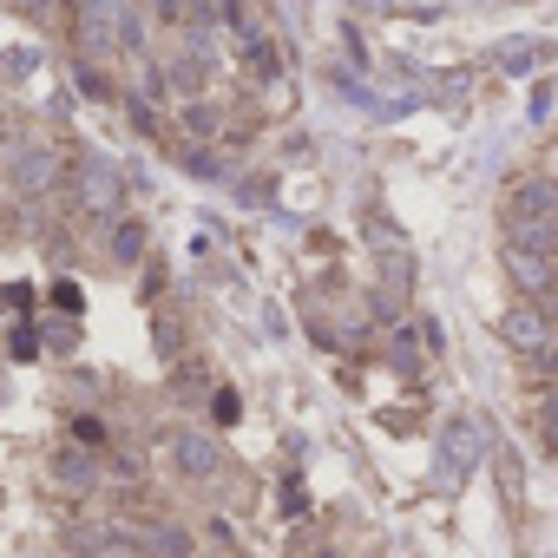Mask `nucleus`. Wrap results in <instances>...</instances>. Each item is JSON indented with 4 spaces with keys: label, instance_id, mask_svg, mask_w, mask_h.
I'll return each mask as SVG.
<instances>
[{
    "label": "nucleus",
    "instance_id": "1",
    "mask_svg": "<svg viewBox=\"0 0 558 558\" xmlns=\"http://www.w3.org/2000/svg\"><path fill=\"white\" fill-rule=\"evenodd\" d=\"M73 47L86 60L138 53L145 47V21H138L132 0H80V8H73Z\"/></svg>",
    "mask_w": 558,
    "mask_h": 558
},
{
    "label": "nucleus",
    "instance_id": "2",
    "mask_svg": "<svg viewBox=\"0 0 558 558\" xmlns=\"http://www.w3.org/2000/svg\"><path fill=\"white\" fill-rule=\"evenodd\" d=\"M499 263H506V276H512V290H519L525 303H538V296H551V290H558V256H545V250L506 243V250H499Z\"/></svg>",
    "mask_w": 558,
    "mask_h": 558
},
{
    "label": "nucleus",
    "instance_id": "3",
    "mask_svg": "<svg viewBox=\"0 0 558 558\" xmlns=\"http://www.w3.org/2000/svg\"><path fill=\"white\" fill-rule=\"evenodd\" d=\"M551 329H558V323H551L545 303H512V310L499 316V342L519 349V355H545V349H551Z\"/></svg>",
    "mask_w": 558,
    "mask_h": 558
},
{
    "label": "nucleus",
    "instance_id": "4",
    "mask_svg": "<svg viewBox=\"0 0 558 558\" xmlns=\"http://www.w3.org/2000/svg\"><path fill=\"white\" fill-rule=\"evenodd\" d=\"M171 460H178L184 480H217V473H223V447H217L210 434H197V427H184V434L171 440Z\"/></svg>",
    "mask_w": 558,
    "mask_h": 558
},
{
    "label": "nucleus",
    "instance_id": "5",
    "mask_svg": "<svg viewBox=\"0 0 558 558\" xmlns=\"http://www.w3.org/2000/svg\"><path fill=\"white\" fill-rule=\"evenodd\" d=\"M73 171H80V210H93V217L119 210V171L106 158H80Z\"/></svg>",
    "mask_w": 558,
    "mask_h": 558
},
{
    "label": "nucleus",
    "instance_id": "6",
    "mask_svg": "<svg viewBox=\"0 0 558 558\" xmlns=\"http://www.w3.org/2000/svg\"><path fill=\"white\" fill-rule=\"evenodd\" d=\"M473 460H480V421H453V434L440 440V480L453 486Z\"/></svg>",
    "mask_w": 558,
    "mask_h": 558
},
{
    "label": "nucleus",
    "instance_id": "7",
    "mask_svg": "<svg viewBox=\"0 0 558 558\" xmlns=\"http://www.w3.org/2000/svg\"><path fill=\"white\" fill-rule=\"evenodd\" d=\"M8 171H14V184H21V191H47V184L60 178V158H53L47 145H21Z\"/></svg>",
    "mask_w": 558,
    "mask_h": 558
},
{
    "label": "nucleus",
    "instance_id": "8",
    "mask_svg": "<svg viewBox=\"0 0 558 558\" xmlns=\"http://www.w3.org/2000/svg\"><path fill=\"white\" fill-rule=\"evenodd\" d=\"M145 551H151V558H191V532H178V525H145Z\"/></svg>",
    "mask_w": 558,
    "mask_h": 558
},
{
    "label": "nucleus",
    "instance_id": "9",
    "mask_svg": "<svg viewBox=\"0 0 558 558\" xmlns=\"http://www.w3.org/2000/svg\"><path fill=\"white\" fill-rule=\"evenodd\" d=\"M184 138H217V106L210 99H184Z\"/></svg>",
    "mask_w": 558,
    "mask_h": 558
},
{
    "label": "nucleus",
    "instance_id": "10",
    "mask_svg": "<svg viewBox=\"0 0 558 558\" xmlns=\"http://www.w3.org/2000/svg\"><path fill=\"white\" fill-rule=\"evenodd\" d=\"M112 256H119V263H138V256H145V223H138V217H119V230H112Z\"/></svg>",
    "mask_w": 558,
    "mask_h": 558
},
{
    "label": "nucleus",
    "instance_id": "11",
    "mask_svg": "<svg viewBox=\"0 0 558 558\" xmlns=\"http://www.w3.org/2000/svg\"><path fill=\"white\" fill-rule=\"evenodd\" d=\"M538 440H545V453H558V395H551L545 414H538Z\"/></svg>",
    "mask_w": 558,
    "mask_h": 558
},
{
    "label": "nucleus",
    "instance_id": "12",
    "mask_svg": "<svg viewBox=\"0 0 558 558\" xmlns=\"http://www.w3.org/2000/svg\"><path fill=\"white\" fill-rule=\"evenodd\" d=\"M60 480H80V486H86V480H93V460H86V453H60Z\"/></svg>",
    "mask_w": 558,
    "mask_h": 558
},
{
    "label": "nucleus",
    "instance_id": "13",
    "mask_svg": "<svg viewBox=\"0 0 558 558\" xmlns=\"http://www.w3.org/2000/svg\"><path fill=\"white\" fill-rule=\"evenodd\" d=\"M34 66H40L34 53H8V60H0V73H8V80H34Z\"/></svg>",
    "mask_w": 558,
    "mask_h": 558
},
{
    "label": "nucleus",
    "instance_id": "14",
    "mask_svg": "<svg viewBox=\"0 0 558 558\" xmlns=\"http://www.w3.org/2000/svg\"><path fill=\"white\" fill-rule=\"evenodd\" d=\"M210 414H217V421H223V427H230V421H236V414H243V401H236V395H230V388H217V401H210Z\"/></svg>",
    "mask_w": 558,
    "mask_h": 558
},
{
    "label": "nucleus",
    "instance_id": "15",
    "mask_svg": "<svg viewBox=\"0 0 558 558\" xmlns=\"http://www.w3.org/2000/svg\"><path fill=\"white\" fill-rule=\"evenodd\" d=\"M14 355H21V362H34V355H40V336H34V329H27V323H21V329H14Z\"/></svg>",
    "mask_w": 558,
    "mask_h": 558
},
{
    "label": "nucleus",
    "instance_id": "16",
    "mask_svg": "<svg viewBox=\"0 0 558 558\" xmlns=\"http://www.w3.org/2000/svg\"><path fill=\"white\" fill-rule=\"evenodd\" d=\"M73 440H86V447H99V440H106V427H99V421L86 414V421H73Z\"/></svg>",
    "mask_w": 558,
    "mask_h": 558
},
{
    "label": "nucleus",
    "instance_id": "17",
    "mask_svg": "<svg viewBox=\"0 0 558 558\" xmlns=\"http://www.w3.org/2000/svg\"><path fill=\"white\" fill-rule=\"evenodd\" d=\"M316 558H329V551H316Z\"/></svg>",
    "mask_w": 558,
    "mask_h": 558
}]
</instances>
